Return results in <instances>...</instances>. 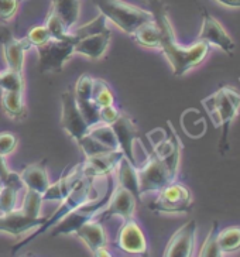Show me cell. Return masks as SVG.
Wrapping results in <instances>:
<instances>
[{"instance_id": "1", "label": "cell", "mask_w": 240, "mask_h": 257, "mask_svg": "<svg viewBox=\"0 0 240 257\" xmlns=\"http://www.w3.org/2000/svg\"><path fill=\"white\" fill-rule=\"evenodd\" d=\"M150 12L160 30V47L168 60L175 76H182L189 69L201 65L209 54V44L198 40L192 46L184 47L175 38L171 22L164 3L161 0H150Z\"/></svg>"}, {"instance_id": "2", "label": "cell", "mask_w": 240, "mask_h": 257, "mask_svg": "<svg viewBox=\"0 0 240 257\" xmlns=\"http://www.w3.org/2000/svg\"><path fill=\"white\" fill-rule=\"evenodd\" d=\"M203 107L209 113L215 127H222V136L219 140V152L223 156L229 150L227 136L233 119L240 109V93L230 86H220L215 93L202 99Z\"/></svg>"}, {"instance_id": "3", "label": "cell", "mask_w": 240, "mask_h": 257, "mask_svg": "<svg viewBox=\"0 0 240 257\" xmlns=\"http://www.w3.org/2000/svg\"><path fill=\"white\" fill-rule=\"evenodd\" d=\"M95 177H90V175H83L82 178L79 181L76 182L75 187L71 189L68 192V195L62 201H61V205L58 206V209L54 212L53 215L50 218H47L44 223L41 225L40 227H37V230H34L33 233L26 237V240H22L19 242L17 244H15L12 247V253L16 254L19 253L23 247H26L29 243H31L36 237L41 236L43 233H45L47 230H50L51 227L55 226L60 220H62L67 215H69L71 212L76 209L78 206H81L85 202L90 201L92 198L90 195H98V192L95 191Z\"/></svg>"}, {"instance_id": "4", "label": "cell", "mask_w": 240, "mask_h": 257, "mask_svg": "<svg viewBox=\"0 0 240 257\" xmlns=\"http://www.w3.org/2000/svg\"><path fill=\"white\" fill-rule=\"evenodd\" d=\"M100 15L110 20L120 30L132 36L140 26L154 20L153 13L149 10L133 6L123 0H93Z\"/></svg>"}, {"instance_id": "5", "label": "cell", "mask_w": 240, "mask_h": 257, "mask_svg": "<svg viewBox=\"0 0 240 257\" xmlns=\"http://www.w3.org/2000/svg\"><path fill=\"white\" fill-rule=\"evenodd\" d=\"M106 182H107V187H106L105 194L103 195H98L96 198H93V199H90L88 202H85L81 206H78L69 215H67L64 219L60 220L55 225L53 236L75 233V230L81 225H83L88 220H92L95 216H98L99 211L105 208L107 201H109V198L112 195L113 189H114V180H113L112 175L109 174Z\"/></svg>"}, {"instance_id": "6", "label": "cell", "mask_w": 240, "mask_h": 257, "mask_svg": "<svg viewBox=\"0 0 240 257\" xmlns=\"http://www.w3.org/2000/svg\"><path fill=\"white\" fill-rule=\"evenodd\" d=\"M137 174H139V189L142 195L147 192H158L160 189L174 182L177 178V175L171 171L167 161L156 152L150 157H147L144 166L137 168Z\"/></svg>"}, {"instance_id": "7", "label": "cell", "mask_w": 240, "mask_h": 257, "mask_svg": "<svg viewBox=\"0 0 240 257\" xmlns=\"http://www.w3.org/2000/svg\"><path fill=\"white\" fill-rule=\"evenodd\" d=\"M149 208L158 213H188L192 209V194L185 185L174 181L158 191Z\"/></svg>"}, {"instance_id": "8", "label": "cell", "mask_w": 240, "mask_h": 257, "mask_svg": "<svg viewBox=\"0 0 240 257\" xmlns=\"http://www.w3.org/2000/svg\"><path fill=\"white\" fill-rule=\"evenodd\" d=\"M36 48L40 60V72H60L68 58L74 54V43L71 40L51 38L45 44Z\"/></svg>"}, {"instance_id": "9", "label": "cell", "mask_w": 240, "mask_h": 257, "mask_svg": "<svg viewBox=\"0 0 240 257\" xmlns=\"http://www.w3.org/2000/svg\"><path fill=\"white\" fill-rule=\"evenodd\" d=\"M61 124L72 139H75L76 143L81 142L85 135H88L89 126L83 119L82 113L79 110V106L76 103L74 92L67 91L61 95Z\"/></svg>"}, {"instance_id": "10", "label": "cell", "mask_w": 240, "mask_h": 257, "mask_svg": "<svg viewBox=\"0 0 240 257\" xmlns=\"http://www.w3.org/2000/svg\"><path fill=\"white\" fill-rule=\"evenodd\" d=\"M196 222L188 220L168 240L164 250V257H191L195 249Z\"/></svg>"}, {"instance_id": "11", "label": "cell", "mask_w": 240, "mask_h": 257, "mask_svg": "<svg viewBox=\"0 0 240 257\" xmlns=\"http://www.w3.org/2000/svg\"><path fill=\"white\" fill-rule=\"evenodd\" d=\"M137 199L135 195L123 187H114L112 195L109 198L106 209L100 213L99 219H109L112 216H120L123 220L133 219Z\"/></svg>"}, {"instance_id": "12", "label": "cell", "mask_w": 240, "mask_h": 257, "mask_svg": "<svg viewBox=\"0 0 240 257\" xmlns=\"http://www.w3.org/2000/svg\"><path fill=\"white\" fill-rule=\"evenodd\" d=\"M198 40L208 43L209 46L219 47L229 55H233L234 53V43L230 36L223 29V26L215 17H212L206 10H203L202 29L199 31Z\"/></svg>"}, {"instance_id": "13", "label": "cell", "mask_w": 240, "mask_h": 257, "mask_svg": "<svg viewBox=\"0 0 240 257\" xmlns=\"http://www.w3.org/2000/svg\"><path fill=\"white\" fill-rule=\"evenodd\" d=\"M117 247L123 251L132 254H146L147 251V240L143 233L142 227L135 222V219L123 220L116 237Z\"/></svg>"}, {"instance_id": "14", "label": "cell", "mask_w": 240, "mask_h": 257, "mask_svg": "<svg viewBox=\"0 0 240 257\" xmlns=\"http://www.w3.org/2000/svg\"><path fill=\"white\" fill-rule=\"evenodd\" d=\"M45 220L47 218H41V216L31 218L29 215L23 213L20 209H15V211L0 215V233L20 236L24 232L40 227Z\"/></svg>"}, {"instance_id": "15", "label": "cell", "mask_w": 240, "mask_h": 257, "mask_svg": "<svg viewBox=\"0 0 240 257\" xmlns=\"http://www.w3.org/2000/svg\"><path fill=\"white\" fill-rule=\"evenodd\" d=\"M116 135V139L119 142V147L122 153L125 154V157L133 163L137 167V161H136L135 153H133V143L139 137V128L136 126L132 117H129L128 114L120 113L119 119L110 124Z\"/></svg>"}, {"instance_id": "16", "label": "cell", "mask_w": 240, "mask_h": 257, "mask_svg": "<svg viewBox=\"0 0 240 257\" xmlns=\"http://www.w3.org/2000/svg\"><path fill=\"white\" fill-rule=\"evenodd\" d=\"M0 43L3 46V53H5V58L8 62V68L22 72L23 64H24V53L31 48L29 40L26 37L22 40L15 38L10 31L3 29V31L0 33Z\"/></svg>"}, {"instance_id": "17", "label": "cell", "mask_w": 240, "mask_h": 257, "mask_svg": "<svg viewBox=\"0 0 240 257\" xmlns=\"http://www.w3.org/2000/svg\"><path fill=\"white\" fill-rule=\"evenodd\" d=\"M123 156L125 154L120 150H109L86 157V161L83 163V175H90L96 178L112 174Z\"/></svg>"}, {"instance_id": "18", "label": "cell", "mask_w": 240, "mask_h": 257, "mask_svg": "<svg viewBox=\"0 0 240 257\" xmlns=\"http://www.w3.org/2000/svg\"><path fill=\"white\" fill-rule=\"evenodd\" d=\"M110 36H112L110 30L105 29L100 33L81 38L74 44V53L82 54L90 60H98L107 50V46L110 43Z\"/></svg>"}, {"instance_id": "19", "label": "cell", "mask_w": 240, "mask_h": 257, "mask_svg": "<svg viewBox=\"0 0 240 257\" xmlns=\"http://www.w3.org/2000/svg\"><path fill=\"white\" fill-rule=\"evenodd\" d=\"M75 234L86 244V247L92 253H95L100 247H105L106 243H107L105 229L100 225L99 220L92 219L85 222L83 225L76 229Z\"/></svg>"}, {"instance_id": "20", "label": "cell", "mask_w": 240, "mask_h": 257, "mask_svg": "<svg viewBox=\"0 0 240 257\" xmlns=\"http://www.w3.org/2000/svg\"><path fill=\"white\" fill-rule=\"evenodd\" d=\"M116 177H117V185L130 191L137 202H142V194L139 189V174L137 167L130 163L125 156L120 159L119 164L116 167Z\"/></svg>"}, {"instance_id": "21", "label": "cell", "mask_w": 240, "mask_h": 257, "mask_svg": "<svg viewBox=\"0 0 240 257\" xmlns=\"http://www.w3.org/2000/svg\"><path fill=\"white\" fill-rule=\"evenodd\" d=\"M20 178H22L23 184L27 188L34 189V191L41 192V194H44L45 189L48 188V185H50L44 161L26 167L20 173Z\"/></svg>"}, {"instance_id": "22", "label": "cell", "mask_w": 240, "mask_h": 257, "mask_svg": "<svg viewBox=\"0 0 240 257\" xmlns=\"http://www.w3.org/2000/svg\"><path fill=\"white\" fill-rule=\"evenodd\" d=\"M50 13L60 17L68 30H71L79 17V0H51Z\"/></svg>"}, {"instance_id": "23", "label": "cell", "mask_w": 240, "mask_h": 257, "mask_svg": "<svg viewBox=\"0 0 240 257\" xmlns=\"http://www.w3.org/2000/svg\"><path fill=\"white\" fill-rule=\"evenodd\" d=\"M132 37L137 44L149 48H158L160 47V30L154 20L147 22L140 26L137 30L132 34Z\"/></svg>"}, {"instance_id": "24", "label": "cell", "mask_w": 240, "mask_h": 257, "mask_svg": "<svg viewBox=\"0 0 240 257\" xmlns=\"http://www.w3.org/2000/svg\"><path fill=\"white\" fill-rule=\"evenodd\" d=\"M88 135L90 137H93L95 140H98L99 143L103 144L105 147L110 149V150H120L119 142H117L116 135H114L110 124H106L103 121H99L96 124L90 126L89 130H88Z\"/></svg>"}, {"instance_id": "25", "label": "cell", "mask_w": 240, "mask_h": 257, "mask_svg": "<svg viewBox=\"0 0 240 257\" xmlns=\"http://www.w3.org/2000/svg\"><path fill=\"white\" fill-rule=\"evenodd\" d=\"M2 106L5 112L15 119H20L26 116V106L23 103V92L6 91L2 95Z\"/></svg>"}, {"instance_id": "26", "label": "cell", "mask_w": 240, "mask_h": 257, "mask_svg": "<svg viewBox=\"0 0 240 257\" xmlns=\"http://www.w3.org/2000/svg\"><path fill=\"white\" fill-rule=\"evenodd\" d=\"M218 244L222 253H233L240 249V226L220 229L218 234Z\"/></svg>"}, {"instance_id": "27", "label": "cell", "mask_w": 240, "mask_h": 257, "mask_svg": "<svg viewBox=\"0 0 240 257\" xmlns=\"http://www.w3.org/2000/svg\"><path fill=\"white\" fill-rule=\"evenodd\" d=\"M105 29H107L106 27V17L103 15H99L95 20L83 24L79 29H76L75 31H72V33L69 31V38L75 44L78 40L88 37V36H92V34H96V33H100V31H103Z\"/></svg>"}, {"instance_id": "28", "label": "cell", "mask_w": 240, "mask_h": 257, "mask_svg": "<svg viewBox=\"0 0 240 257\" xmlns=\"http://www.w3.org/2000/svg\"><path fill=\"white\" fill-rule=\"evenodd\" d=\"M219 223L215 220L212 223L209 233L206 236L205 242H203L202 247L199 250V256L201 257H220L223 256L222 250L219 249L218 244V234H219Z\"/></svg>"}, {"instance_id": "29", "label": "cell", "mask_w": 240, "mask_h": 257, "mask_svg": "<svg viewBox=\"0 0 240 257\" xmlns=\"http://www.w3.org/2000/svg\"><path fill=\"white\" fill-rule=\"evenodd\" d=\"M92 100L99 106L113 105L114 103V96H113L112 89L103 79H93V86H92Z\"/></svg>"}, {"instance_id": "30", "label": "cell", "mask_w": 240, "mask_h": 257, "mask_svg": "<svg viewBox=\"0 0 240 257\" xmlns=\"http://www.w3.org/2000/svg\"><path fill=\"white\" fill-rule=\"evenodd\" d=\"M41 204H43V194L34 189L27 188L20 211L31 218H38L41 213Z\"/></svg>"}, {"instance_id": "31", "label": "cell", "mask_w": 240, "mask_h": 257, "mask_svg": "<svg viewBox=\"0 0 240 257\" xmlns=\"http://www.w3.org/2000/svg\"><path fill=\"white\" fill-rule=\"evenodd\" d=\"M0 86H2L3 92H23L24 83H23L22 72H17V71L8 68V71H5V72L0 74Z\"/></svg>"}, {"instance_id": "32", "label": "cell", "mask_w": 240, "mask_h": 257, "mask_svg": "<svg viewBox=\"0 0 240 257\" xmlns=\"http://www.w3.org/2000/svg\"><path fill=\"white\" fill-rule=\"evenodd\" d=\"M92 86H93V78L92 76H89L88 74L79 76V79L76 82L75 91H74V96H75L78 103L92 100Z\"/></svg>"}, {"instance_id": "33", "label": "cell", "mask_w": 240, "mask_h": 257, "mask_svg": "<svg viewBox=\"0 0 240 257\" xmlns=\"http://www.w3.org/2000/svg\"><path fill=\"white\" fill-rule=\"evenodd\" d=\"M45 27L48 29L50 34H51V38H54V40H71L69 38V30L65 27V24L62 23L60 17H57L53 13L48 15Z\"/></svg>"}, {"instance_id": "34", "label": "cell", "mask_w": 240, "mask_h": 257, "mask_svg": "<svg viewBox=\"0 0 240 257\" xmlns=\"http://www.w3.org/2000/svg\"><path fill=\"white\" fill-rule=\"evenodd\" d=\"M17 189L9 185H3L0 191V212L8 213V212L15 211L17 206Z\"/></svg>"}, {"instance_id": "35", "label": "cell", "mask_w": 240, "mask_h": 257, "mask_svg": "<svg viewBox=\"0 0 240 257\" xmlns=\"http://www.w3.org/2000/svg\"><path fill=\"white\" fill-rule=\"evenodd\" d=\"M26 38L29 40L31 47H38L45 44L47 41H50L51 40V34H50V31H48V29L45 26H38V27H33L29 31V34H27Z\"/></svg>"}, {"instance_id": "36", "label": "cell", "mask_w": 240, "mask_h": 257, "mask_svg": "<svg viewBox=\"0 0 240 257\" xmlns=\"http://www.w3.org/2000/svg\"><path fill=\"white\" fill-rule=\"evenodd\" d=\"M19 139L16 135L10 132H2L0 133V156L6 157L17 147Z\"/></svg>"}, {"instance_id": "37", "label": "cell", "mask_w": 240, "mask_h": 257, "mask_svg": "<svg viewBox=\"0 0 240 257\" xmlns=\"http://www.w3.org/2000/svg\"><path fill=\"white\" fill-rule=\"evenodd\" d=\"M19 5V0H0V22L10 20L16 15Z\"/></svg>"}, {"instance_id": "38", "label": "cell", "mask_w": 240, "mask_h": 257, "mask_svg": "<svg viewBox=\"0 0 240 257\" xmlns=\"http://www.w3.org/2000/svg\"><path fill=\"white\" fill-rule=\"evenodd\" d=\"M120 113H122V112L114 106V103H113V105L103 106V107L99 109V117H100V121H103L106 124H113L114 121L119 119Z\"/></svg>"}, {"instance_id": "39", "label": "cell", "mask_w": 240, "mask_h": 257, "mask_svg": "<svg viewBox=\"0 0 240 257\" xmlns=\"http://www.w3.org/2000/svg\"><path fill=\"white\" fill-rule=\"evenodd\" d=\"M9 174H10V170H9L8 166H6V163H5V157L0 156V180H2L3 184L8 180Z\"/></svg>"}, {"instance_id": "40", "label": "cell", "mask_w": 240, "mask_h": 257, "mask_svg": "<svg viewBox=\"0 0 240 257\" xmlns=\"http://www.w3.org/2000/svg\"><path fill=\"white\" fill-rule=\"evenodd\" d=\"M220 5H225L227 8L240 9V0H216Z\"/></svg>"}, {"instance_id": "41", "label": "cell", "mask_w": 240, "mask_h": 257, "mask_svg": "<svg viewBox=\"0 0 240 257\" xmlns=\"http://www.w3.org/2000/svg\"><path fill=\"white\" fill-rule=\"evenodd\" d=\"M92 254H93V256H110V253H107V250H106L105 247H100V249H98L95 253H92Z\"/></svg>"}, {"instance_id": "42", "label": "cell", "mask_w": 240, "mask_h": 257, "mask_svg": "<svg viewBox=\"0 0 240 257\" xmlns=\"http://www.w3.org/2000/svg\"><path fill=\"white\" fill-rule=\"evenodd\" d=\"M2 188H3V182H2V180H0V191H2Z\"/></svg>"}, {"instance_id": "43", "label": "cell", "mask_w": 240, "mask_h": 257, "mask_svg": "<svg viewBox=\"0 0 240 257\" xmlns=\"http://www.w3.org/2000/svg\"><path fill=\"white\" fill-rule=\"evenodd\" d=\"M2 95H3V89H2V86H0V98H2Z\"/></svg>"}, {"instance_id": "44", "label": "cell", "mask_w": 240, "mask_h": 257, "mask_svg": "<svg viewBox=\"0 0 240 257\" xmlns=\"http://www.w3.org/2000/svg\"><path fill=\"white\" fill-rule=\"evenodd\" d=\"M19 2H22V0H19Z\"/></svg>"}]
</instances>
